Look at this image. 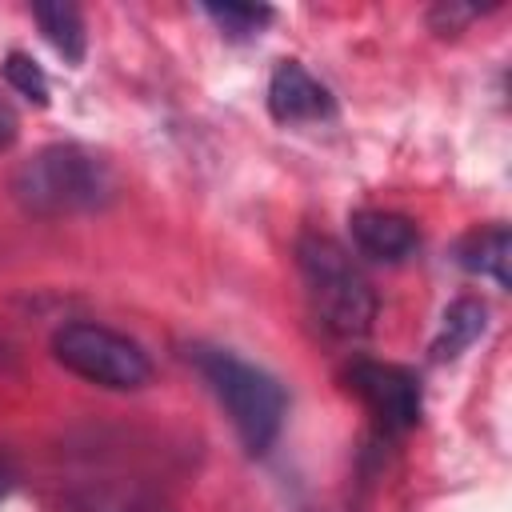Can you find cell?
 Here are the masks:
<instances>
[{
	"label": "cell",
	"instance_id": "1",
	"mask_svg": "<svg viewBox=\"0 0 512 512\" xmlns=\"http://www.w3.org/2000/svg\"><path fill=\"white\" fill-rule=\"evenodd\" d=\"M116 196L108 160L84 144H48L12 172V200L40 220L100 212Z\"/></svg>",
	"mask_w": 512,
	"mask_h": 512
},
{
	"label": "cell",
	"instance_id": "2",
	"mask_svg": "<svg viewBox=\"0 0 512 512\" xmlns=\"http://www.w3.org/2000/svg\"><path fill=\"white\" fill-rule=\"evenodd\" d=\"M188 364L200 372V380L208 384V392L216 396V404L224 408V416L232 420L244 452L264 456L284 424V388L272 372L240 360L228 348H212V344H192L188 348Z\"/></svg>",
	"mask_w": 512,
	"mask_h": 512
},
{
	"label": "cell",
	"instance_id": "3",
	"mask_svg": "<svg viewBox=\"0 0 512 512\" xmlns=\"http://www.w3.org/2000/svg\"><path fill=\"white\" fill-rule=\"evenodd\" d=\"M296 268L304 280V296L312 316L340 340H356L372 332L376 320V292L356 268V260L320 232L300 236L296 244Z\"/></svg>",
	"mask_w": 512,
	"mask_h": 512
},
{
	"label": "cell",
	"instance_id": "4",
	"mask_svg": "<svg viewBox=\"0 0 512 512\" xmlns=\"http://www.w3.org/2000/svg\"><path fill=\"white\" fill-rule=\"evenodd\" d=\"M52 356L72 376H80L96 388H108V392H136L152 380L148 352L132 336L92 324V320L60 324L52 332Z\"/></svg>",
	"mask_w": 512,
	"mask_h": 512
},
{
	"label": "cell",
	"instance_id": "5",
	"mask_svg": "<svg viewBox=\"0 0 512 512\" xmlns=\"http://www.w3.org/2000/svg\"><path fill=\"white\" fill-rule=\"evenodd\" d=\"M348 388L360 396V404L372 412V420L384 432H408L420 420V380L416 372L400 368V364H384V360H356L348 368Z\"/></svg>",
	"mask_w": 512,
	"mask_h": 512
},
{
	"label": "cell",
	"instance_id": "6",
	"mask_svg": "<svg viewBox=\"0 0 512 512\" xmlns=\"http://www.w3.org/2000/svg\"><path fill=\"white\" fill-rule=\"evenodd\" d=\"M268 112L280 124H308L332 116V92L296 60H280L268 80Z\"/></svg>",
	"mask_w": 512,
	"mask_h": 512
},
{
	"label": "cell",
	"instance_id": "7",
	"mask_svg": "<svg viewBox=\"0 0 512 512\" xmlns=\"http://www.w3.org/2000/svg\"><path fill=\"white\" fill-rule=\"evenodd\" d=\"M352 240L356 248L368 256V260H380V264H400L416 252L420 236H416V224L400 212H384V208H360L352 220Z\"/></svg>",
	"mask_w": 512,
	"mask_h": 512
},
{
	"label": "cell",
	"instance_id": "8",
	"mask_svg": "<svg viewBox=\"0 0 512 512\" xmlns=\"http://www.w3.org/2000/svg\"><path fill=\"white\" fill-rule=\"evenodd\" d=\"M488 328V308L472 296H460L444 308L440 332L432 340V360H456L464 348H472L480 340V332Z\"/></svg>",
	"mask_w": 512,
	"mask_h": 512
},
{
	"label": "cell",
	"instance_id": "9",
	"mask_svg": "<svg viewBox=\"0 0 512 512\" xmlns=\"http://www.w3.org/2000/svg\"><path fill=\"white\" fill-rule=\"evenodd\" d=\"M456 260L468 272L492 276L500 288H508V228L504 224H492V228L468 232L460 240V248H456Z\"/></svg>",
	"mask_w": 512,
	"mask_h": 512
},
{
	"label": "cell",
	"instance_id": "10",
	"mask_svg": "<svg viewBox=\"0 0 512 512\" xmlns=\"http://www.w3.org/2000/svg\"><path fill=\"white\" fill-rule=\"evenodd\" d=\"M32 20L40 24V32L48 36V44H52L68 64H80V60H84L88 32H84V16H80L72 4H44V8H32Z\"/></svg>",
	"mask_w": 512,
	"mask_h": 512
},
{
	"label": "cell",
	"instance_id": "11",
	"mask_svg": "<svg viewBox=\"0 0 512 512\" xmlns=\"http://www.w3.org/2000/svg\"><path fill=\"white\" fill-rule=\"evenodd\" d=\"M208 12V20L224 32V36H232V40H248V36H256L268 20H272V8H252V4H224V8H204Z\"/></svg>",
	"mask_w": 512,
	"mask_h": 512
},
{
	"label": "cell",
	"instance_id": "12",
	"mask_svg": "<svg viewBox=\"0 0 512 512\" xmlns=\"http://www.w3.org/2000/svg\"><path fill=\"white\" fill-rule=\"evenodd\" d=\"M4 80L8 88H16L20 96L36 100V104H48V76L40 72V64L24 52H8L4 56Z\"/></svg>",
	"mask_w": 512,
	"mask_h": 512
},
{
	"label": "cell",
	"instance_id": "13",
	"mask_svg": "<svg viewBox=\"0 0 512 512\" xmlns=\"http://www.w3.org/2000/svg\"><path fill=\"white\" fill-rule=\"evenodd\" d=\"M16 132H20V120H16V112H12V104L0 96V152L16 140Z\"/></svg>",
	"mask_w": 512,
	"mask_h": 512
},
{
	"label": "cell",
	"instance_id": "14",
	"mask_svg": "<svg viewBox=\"0 0 512 512\" xmlns=\"http://www.w3.org/2000/svg\"><path fill=\"white\" fill-rule=\"evenodd\" d=\"M8 360H12V348H8V344H4V340H0V368H4V364H8Z\"/></svg>",
	"mask_w": 512,
	"mask_h": 512
},
{
	"label": "cell",
	"instance_id": "15",
	"mask_svg": "<svg viewBox=\"0 0 512 512\" xmlns=\"http://www.w3.org/2000/svg\"><path fill=\"white\" fill-rule=\"evenodd\" d=\"M128 512H152V508H128Z\"/></svg>",
	"mask_w": 512,
	"mask_h": 512
},
{
	"label": "cell",
	"instance_id": "16",
	"mask_svg": "<svg viewBox=\"0 0 512 512\" xmlns=\"http://www.w3.org/2000/svg\"><path fill=\"white\" fill-rule=\"evenodd\" d=\"M0 492H4V472H0Z\"/></svg>",
	"mask_w": 512,
	"mask_h": 512
}]
</instances>
